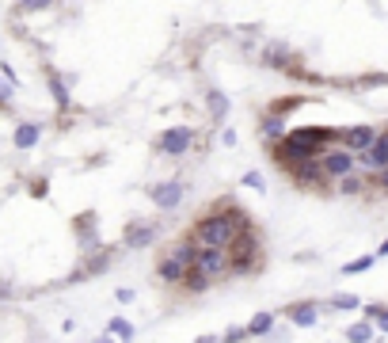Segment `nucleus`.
<instances>
[{"instance_id":"412c9836","label":"nucleus","mask_w":388,"mask_h":343,"mask_svg":"<svg viewBox=\"0 0 388 343\" xmlns=\"http://www.w3.org/2000/svg\"><path fill=\"white\" fill-rule=\"evenodd\" d=\"M111 332H115V336H122V339H130V336H134L130 320H122V317H115V320H111Z\"/></svg>"},{"instance_id":"6ab92c4d","label":"nucleus","mask_w":388,"mask_h":343,"mask_svg":"<svg viewBox=\"0 0 388 343\" xmlns=\"http://www.w3.org/2000/svg\"><path fill=\"white\" fill-rule=\"evenodd\" d=\"M373 263H377V256H358V259H350V263L343 267V275H362V271H369Z\"/></svg>"},{"instance_id":"4468645a","label":"nucleus","mask_w":388,"mask_h":343,"mask_svg":"<svg viewBox=\"0 0 388 343\" xmlns=\"http://www.w3.org/2000/svg\"><path fill=\"white\" fill-rule=\"evenodd\" d=\"M339 183V194H350V199H354V194H362L369 183H365V175H358V172H346L343 180H335Z\"/></svg>"},{"instance_id":"0eeeda50","label":"nucleus","mask_w":388,"mask_h":343,"mask_svg":"<svg viewBox=\"0 0 388 343\" xmlns=\"http://www.w3.org/2000/svg\"><path fill=\"white\" fill-rule=\"evenodd\" d=\"M358 164H362L365 172H377V168H388V126L384 130H377V137H373V145H369L365 153H358L354 156Z\"/></svg>"},{"instance_id":"9d476101","label":"nucleus","mask_w":388,"mask_h":343,"mask_svg":"<svg viewBox=\"0 0 388 343\" xmlns=\"http://www.w3.org/2000/svg\"><path fill=\"white\" fill-rule=\"evenodd\" d=\"M183 275H187V267L179 263V259L160 252V259H156V279L160 282H164V286H179V282H183Z\"/></svg>"},{"instance_id":"2eb2a0df","label":"nucleus","mask_w":388,"mask_h":343,"mask_svg":"<svg viewBox=\"0 0 388 343\" xmlns=\"http://www.w3.org/2000/svg\"><path fill=\"white\" fill-rule=\"evenodd\" d=\"M373 336H377L373 320H358V324H350V328H346V343H369Z\"/></svg>"},{"instance_id":"1a4fd4ad","label":"nucleus","mask_w":388,"mask_h":343,"mask_svg":"<svg viewBox=\"0 0 388 343\" xmlns=\"http://www.w3.org/2000/svg\"><path fill=\"white\" fill-rule=\"evenodd\" d=\"M153 240H156V225H153V221H145V218L130 221L126 233H122V244H126V248H145V244H153Z\"/></svg>"},{"instance_id":"a878e982","label":"nucleus","mask_w":388,"mask_h":343,"mask_svg":"<svg viewBox=\"0 0 388 343\" xmlns=\"http://www.w3.org/2000/svg\"><path fill=\"white\" fill-rule=\"evenodd\" d=\"M198 343H221V339H213V336H202V339H198Z\"/></svg>"},{"instance_id":"39448f33","label":"nucleus","mask_w":388,"mask_h":343,"mask_svg":"<svg viewBox=\"0 0 388 343\" xmlns=\"http://www.w3.org/2000/svg\"><path fill=\"white\" fill-rule=\"evenodd\" d=\"M191 142H194V130L191 126H172V130H164V134L156 137V153L183 156L187 149H191Z\"/></svg>"},{"instance_id":"a211bd4d","label":"nucleus","mask_w":388,"mask_h":343,"mask_svg":"<svg viewBox=\"0 0 388 343\" xmlns=\"http://www.w3.org/2000/svg\"><path fill=\"white\" fill-rule=\"evenodd\" d=\"M358 305H362L358 294H335V298L327 301V309H358Z\"/></svg>"},{"instance_id":"f8f14e48","label":"nucleus","mask_w":388,"mask_h":343,"mask_svg":"<svg viewBox=\"0 0 388 343\" xmlns=\"http://www.w3.org/2000/svg\"><path fill=\"white\" fill-rule=\"evenodd\" d=\"M111 259H115V248H107V252H99V256H92V259H88V263H84V267H80V275H77V279H96V275H99V271H107V267H111Z\"/></svg>"},{"instance_id":"f03ea898","label":"nucleus","mask_w":388,"mask_h":343,"mask_svg":"<svg viewBox=\"0 0 388 343\" xmlns=\"http://www.w3.org/2000/svg\"><path fill=\"white\" fill-rule=\"evenodd\" d=\"M316 161H320V168H324V175H327L331 183L343 180L346 172H354V164H358V161H354V153L343 149V145H327V149L320 153Z\"/></svg>"},{"instance_id":"6e6552de","label":"nucleus","mask_w":388,"mask_h":343,"mask_svg":"<svg viewBox=\"0 0 388 343\" xmlns=\"http://www.w3.org/2000/svg\"><path fill=\"white\" fill-rule=\"evenodd\" d=\"M183 194H187L183 183H179V180H168V183H156V187L149 191V199H153L160 210H175L179 202H183Z\"/></svg>"},{"instance_id":"dca6fc26","label":"nucleus","mask_w":388,"mask_h":343,"mask_svg":"<svg viewBox=\"0 0 388 343\" xmlns=\"http://www.w3.org/2000/svg\"><path fill=\"white\" fill-rule=\"evenodd\" d=\"M39 134H42L39 123H23L20 130H15V149H31V145L39 142Z\"/></svg>"},{"instance_id":"4be33fe9","label":"nucleus","mask_w":388,"mask_h":343,"mask_svg":"<svg viewBox=\"0 0 388 343\" xmlns=\"http://www.w3.org/2000/svg\"><path fill=\"white\" fill-rule=\"evenodd\" d=\"M244 339H248V328H229L221 343H244Z\"/></svg>"},{"instance_id":"b1692460","label":"nucleus","mask_w":388,"mask_h":343,"mask_svg":"<svg viewBox=\"0 0 388 343\" xmlns=\"http://www.w3.org/2000/svg\"><path fill=\"white\" fill-rule=\"evenodd\" d=\"M244 183H248V187H255V191H263V175H259V172H248V175H244Z\"/></svg>"},{"instance_id":"9b49d317","label":"nucleus","mask_w":388,"mask_h":343,"mask_svg":"<svg viewBox=\"0 0 388 343\" xmlns=\"http://www.w3.org/2000/svg\"><path fill=\"white\" fill-rule=\"evenodd\" d=\"M286 317L297 324V328H312V324L320 320V305L316 301H293L286 309Z\"/></svg>"},{"instance_id":"ddd939ff","label":"nucleus","mask_w":388,"mask_h":343,"mask_svg":"<svg viewBox=\"0 0 388 343\" xmlns=\"http://www.w3.org/2000/svg\"><path fill=\"white\" fill-rule=\"evenodd\" d=\"M179 290H183V294H206V290H210V279H206L198 267H187V275H183V282H179Z\"/></svg>"},{"instance_id":"7ed1b4c3","label":"nucleus","mask_w":388,"mask_h":343,"mask_svg":"<svg viewBox=\"0 0 388 343\" xmlns=\"http://www.w3.org/2000/svg\"><path fill=\"white\" fill-rule=\"evenodd\" d=\"M191 267H198V271H202L210 282H217V279H225V275H229V259H225V248H206V244H198Z\"/></svg>"},{"instance_id":"393cba45","label":"nucleus","mask_w":388,"mask_h":343,"mask_svg":"<svg viewBox=\"0 0 388 343\" xmlns=\"http://www.w3.org/2000/svg\"><path fill=\"white\" fill-rule=\"evenodd\" d=\"M388 256V240H381V248H377V259H384Z\"/></svg>"},{"instance_id":"f257e3e1","label":"nucleus","mask_w":388,"mask_h":343,"mask_svg":"<svg viewBox=\"0 0 388 343\" xmlns=\"http://www.w3.org/2000/svg\"><path fill=\"white\" fill-rule=\"evenodd\" d=\"M225 259H229L232 275H255L263 267V240L255 229H244L240 237H232V244L225 248Z\"/></svg>"},{"instance_id":"423d86ee","label":"nucleus","mask_w":388,"mask_h":343,"mask_svg":"<svg viewBox=\"0 0 388 343\" xmlns=\"http://www.w3.org/2000/svg\"><path fill=\"white\" fill-rule=\"evenodd\" d=\"M289 180L297 183V187H305V191H324L327 187V175L324 168H320V161H301V164H293L289 168Z\"/></svg>"},{"instance_id":"5701e85b","label":"nucleus","mask_w":388,"mask_h":343,"mask_svg":"<svg viewBox=\"0 0 388 343\" xmlns=\"http://www.w3.org/2000/svg\"><path fill=\"white\" fill-rule=\"evenodd\" d=\"M373 328L377 332H388V309H384V305H381V313L373 317Z\"/></svg>"},{"instance_id":"bb28decb","label":"nucleus","mask_w":388,"mask_h":343,"mask_svg":"<svg viewBox=\"0 0 388 343\" xmlns=\"http://www.w3.org/2000/svg\"><path fill=\"white\" fill-rule=\"evenodd\" d=\"M99 343H111V339H99Z\"/></svg>"},{"instance_id":"20e7f679","label":"nucleus","mask_w":388,"mask_h":343,"mask_svg":"<svg viewBox=\"0 0 388 343\" xmlns=\"http://www.w3.org/2000/svg\"><path fill=\"white\" fill-rule=\"evenodd\" d=\"M373 137H377V126L373 123H358V126H346V130H339V137H335V145H343V149L350 153H365L369 145H373Z\"/></svg>"},{"instance_id":"aec40b11","label":"nucleus","mask_w":388,"mask_h":343,"mask_svg":"<svg viewBox=\"0 0 388 343\" xmlns=\"http://www.w3.org/2000/svg\"><path fill=\"white\" fill-rule=\"evenodd\" d=\"M210 115H213V123H221V118L229 115V99L217 96V92H210Z\"/></svg>"},{"instance_id":"f3484780","label":"nucleus","mask_w":388,"mask_h":343,"mask_svg":"<svg viewBox=\"0 0 388 343\" xmlns=\"http://www.w3.org/2000/svg\"><path fill=\"white\" fill-rule=\"evenodd\" d=\"M274 328V313H255V317L248 320V336H267V332Z\"/></svg>"}]
</instances>
